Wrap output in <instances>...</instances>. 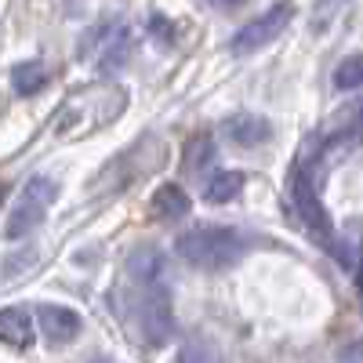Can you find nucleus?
I'll return each mask as SVG.
<instances>
[{
  "instance_id": "13",
  "label": "nucleus",
  "mask_w": 363,
  "mask_h": 363,
  "mask_svg": "<svg viewBox=\"0 0 363 363\" xmlns=\"http://www.w3.org/2000/svg\"><path fill=\"white\" fill-rule=\"evenodd\" d=\"M244 186H247L244 171H218L203 186V200L207 203H229V200H236L240 193H244Z\"/></svg>"
},
{
  "instance_id": "7",
  "label": "nucleus",
  "mask_w": 363,
  "mask_h": 363,
  "mask_svg": "<svg viewBox=\"0 0 363 363\" xmlns=\"http://www.w3.org/2000/svg\"><path fill=\"white\" fill-rule=\"evenodd\" d=\"M91 40H95V51H87V58L95 62L99 69H116V66H124L128 62V51H131V33L124 26H102L99 33H91Z\"/></svg>"
},
{
  "instance_id": "1",
  "label": "nucleus",
  "mask_w": 363,
  "mask_h": 363,
  "mask_svg": "<svg viewBox=\"0 0 363 363\" xmlns=\"http://www.w3.org/2000/svg\"><path fill=\"white\" fill-rule=\"evenodd\" d=\"M174 255L193 269H225L244 255V240L233 225H193L174 240Z\"/></svg>"
},
{
  "instance_id": "6",
  "label": "nucleus",
  "mask_w": 363,
  "mask_h": 363,
  "mask_svg": "<svg viewBox=\"0 0 363 363\" xmlns=\"http://www.w3.org/2000/svg\"><path fill=\"white\" fill-rule=\"evenodd\" d=\"M291 211H294L298 225L306 229L313 240H320V244H327V240H330L327 207L320 203V196H316V189H313V182H309L306 174H294V182H291Z\"/></svg>"
},
{
  "instance_id": "17",
  "label": "nucleus",
  "mask_w": 363,
  "mask_h": 363,
  "mask_svg": "<svg viewBox=\"0 0 363 363\" xmlns=\"http://www.w3.org/2000/svg\"><path fill=\"white\" fill-rule=\"evenodd\" d=\"M149 29H153V33H160L164 40H171L174 33H171V22L164 18V15H153V18H149Z\"/></svg>"
},
{
  "instance_id": "9",
  "label": "nucleus",
  "mask_w": 363,
  "mask_h": 363,
  "mask_svg": "<svg viewBox=\"0 0 363 363\" xmlns=\"http://www.w3.org/2000/svg\"><path fill=\"white\" fill-rule=\"evenodd\" d=\"M37 323L44 330V338L55 342V345H66L80 335V313H73L69 306H40Z\"/></svg>"
},
{
  "instance_id": "8",
  "label": "nucleus",
  "mask_w": 363,
  "mask_h": 363,
  "mask_svg": "<svg viewBox=\"0 0 363 363\" xmlns=\"http://www.w3.org/2000/svg\"><path fill=\"white\" fill-rule=\"evenodd\" d=\"M222 135L233 145H240V149H258V145L269 142L272 128H269V120L258 116V113H233V116L222 120Z\"/></svg>"
},
{
  "instance_id": "10",
  "label": "nucleus",
  "mask_w": 363,
  "mask_h": 363,
  "mask_svg": "<svg viewBox=\"0 0 363 363\" xmlns=\"http://www.w3.org/2000/svg\"><path fill=\"white\" fill-rule=\"evenodd\" d=\"M189 196L182 186H174V182H167V186H160L153 193V200H149V215H153L157 222H182L189 215Z\"/></svg>"
},
{
  "instance_id": "20",
  "label": "nucleus",
  "mask_w": 363,
  "mask_h": 363,
  "mask_svg": "<svg viewBox=\"0 0 363 363\" xmlns=\"http://www.w3.org/2000/svg\"><path fill=\"white\" fill-rule=\"evenodd\" d=\"M0 200H4V186H0Z\"/></svg>"
},
{
  "instance_id": "3",
  "label": "nucleus",
  "mask_w": 363,
  "mask_h": 363,
  "mask_svg": "<svg viewBox=\"0 0 363 363\" xmlns=\"http://www.w3.org/2000/svg\"><path fill=\"white\" fill-rule=\"evenodd\" d=\"M58 196V186L48 178V174H37V178H29L22 193L15 196V207H11V215H8V225H4V236L8 240H18L26 233H33L44 218H48V211Z\"/></svg>"
},
{
  "instance_id": "18",
  "label": "nucleus",
  "mask_w": 363,
  "mask_h": 363,
  "mask_svg": "<svg viewBox=\"0 0 363 363\" xmlns=\"http://www.w3.org/2000/svg\"><path fill=\"white\" fill-rule=\"evenodd\" d=\"M342 363H363V345H349L342 352Z\"/></svg>"
},
{
  "instance_id": "14",
  "label": "nucleus",
  "mask_w": 363,
  "mask_h": 363,
  "mask_svg": "<svg viewBox=\"0 0 363 363\" xmlns=\"http://www.w3.org/2000/svg\"><path fill=\"white\" fill-rule=\"evenodd\" d=\"M48 84V69L40 62H18L11 69V87L18 95H37V91Z\"/></svg>"
},
{
  "instance_id": "19",
  "label": "nucleus",
  "mask_w": 363,
  "mask_h": 363,
  "mask_svg": "<svg viewBox=\"0 0 363 363\" xmlns=\"http://www.w3.org/2000/svg\"><path fill=\"white\" fill-rule=\"evenodd\" d=\"M207 4H211V8H236L240 0H207Z\"/></svg>"
},
{
  "instance_id": "16",
  "label": "nucleus",
  "mask_w": 363,
  "mask_h": 363,
  "mask_svg": "<svg viewBox=\"0 0 363 363\" xmlns=\"http://www.w3.org/2000/svg\"><path fill=\"white\" fill-rule=\"evenodd\" d=\"M178 363H215V352L200 342H186L178 352Z\"/></svg>"
},
{
  "instance_id": "2",
  "label": "nucleus",
  "mask_w": 363,
  "mask_h": 363,
  "mask_svg": "<svg viewBox=\"0 0 363 363\" xmlns=\"http://www.w3.org/2000/svg\"><path fill=\"white\" fill-rule=\"evenodd\" d=\"M120 106H124V95L120 91H87V95H77L62 116L55 120V135L58 138H73V135H84L91 128H102V120L109 124V120L120 113Z\"/></svg>"
},
{
  "instance_id": "5",
  "label": "nucleus",
  "mask_w": 363,
  "mask_h": 363,
  "mask_svg": "<svg viewBox=\"0 0 363 363\" xmlns=\"http://www.w3.org/2000/svg\"><path fill=\"white\" fill-rule=\"evenodd\" d=\"M138 323L149 345H164L174 330V316H171V298L164 280L160 284H138Z\"/></svg>"
},
{
  "instance_id": "15",
  "label": "nucleus",
  "mask_w": 363,
  "mask_h": 363,
  "mask_svg": "<svg viewBox=\"0 0 363 363\" xmlns=\"http://www.w3.org/2000/svg\"><path fill=\"white\" fill-rule=\"evenodd\" d=\"M335 87H338V91H356V87H363V55H359V51L338 62V69H335Z\"/></svg>"
},
{
  "instance_id": "11",
  "label": "nucleus",
  "mask_w": 363,
  "mask_h": 363,
  "mask_svg": "<svg viewBox=\"0 0 363 363\" xmlns=\"http://www.w3.org/2000/svg\"><path fill=\"white\" fill-rule=\"evenodd\" d=\"M0 342L11 349H29L33 345V316L18 306L0 309Z\"/></svg>"
},
{
  "instance_id": "21",
  "label": "nucleus",
  "mask_w": 363,
  "mask_h": 363,
  "mask_svg": "<svg viewBox=\"0 0 363 363\" xmlns=\"http://www.w3.org/2000/svg\"><path fill=\"white\" fill-rule=\"evenodd\" d=\"M359 120H363V109H359Z\"/></svg>"
},
{
  "instance_id": "12",
  "label": "nucleus",
  "mask_w": 363,
  "mask_h": 363,
  "mask_svg": "<svg viewBox=\"0 0 363 363\" xmlns=\"http://www.w3.org/2000/svg\"><path fill=\"white\" fill-rule=\"evenodd\" d=\"M215 138L211 135H193V138H186V145H182V171L186 174H200L203 167H211V160H215Z\"/></svg>"
},
{
  "instance_id": "4",
  "label": "nucleus",
  "mask_w": 363,
  "mask_h": 363,
  "mask_svg": "<svg viewBox=\"0 0 363 363\" xmlns=\"http://www.w3.org/2000/svg\"><path fill=\"white\" fill-rule=\"evenodd\" d=\"M291 18H294V4L291 0H280V4H272L265 15H258V18H251V22H244L236 29V37L229 40V48L236 51V55H251V51H258V48H265V44H272L284 29L291 26Z\"/></svg>"
}]
</instances>
